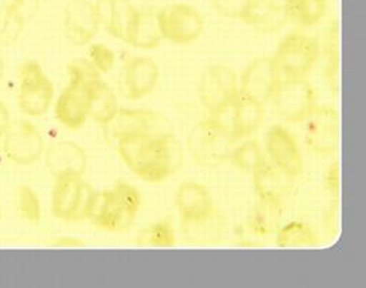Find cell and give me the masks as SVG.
Instances as JSON below:
<instances>
[{"instance_id": "cell-1", "label": "cell", "mask_w": 366, "mask_h": 288, "mask_svg": "<svg viewBox=\"0 0 366 288\" xmlns=\"http://www.w3.org/2000/svg\"><path fill=\"white\" fill-rule=\"evenodd\" d=\"M117 150L129 169L148 183H162L183 163V150L169 134H139L117 141Z\"/></svg>"}, {"instance_id": "cell-2", "label": "cell", "mask_w": 366, "mask_h": 288, "mask_svg": "<svg viewBox=\"0 0 366 288\" xmlns=\"http://www.w3.org/2000/svg\"><path fill=\"white\" fill-rule=\"evenodd\" d=\"M141 202L137 189L120 182L113 189L96 192L86 220L107 232H127L137 220Z\"/></svg>"}, {"instance_id": "cell-3", "label": "cell", "mask_w": 366, "mask_h": 288, "mask_svg": "<svg viewBox=\"0 0 366 288\" xmlns=\"http://www.w3.org/2000/svg\"><path fill=\"white\" fill-rule=\"evenodd\" d=\"M235 143L231 127L214 117L199 121L187 137L193 160L204 168H217L229 160Z\"/></svg>"}, {"instance_id": "cell-4", "label": "cell", "mask_w": 366, "mask_h": 288, "mask_svg": "<svg viewBox=\"0 0 366 288\" xmlns=\"http://www.w3.org/2000/svg\"><path fill=\"white\" fill-rule=\"evenodd\" d=\"M197 91L202 106L217 118L229 111L239 95L238 76L227 65H212L203 72Z\"/></svg>"}, {"instance_id": "cell-5", "label": "cell", "mask_w": 366, "mask_h": 288, "mask_svg": "<svg viewBox=\"0 0 366 288\" xmlns=\"http://www.w3.org/2000/svg\"><path fill=\"white\" fill-rule=\"evenodd\" d=\"M320 58L319 41L307 34H287L274 52V61L285 78H307Z\"/></svg>"}, {"instance_id": "cell-6", "label": "cell", "mask_w": 366, "mask_h": 288, "mask_svg": "<svg viewBox=\"0 0 366 288\" xmlns=\"http://www.w3.org/2000/svg\"><path fill=\"white\" fill-rule=\"evenodd\" d=\"M271 101L279 117L289 123H303L317 108L319 95L307 78H285Z\"/></svg>"}, {"instance_id": "cell-7", "label": "cell", "mask_w": 366, "mask_h": 288, "mask_svg": "<svg viewBox=\"0 0 366 288\" xmlns=\"http://www.w3.org/2000/svg\"><path fill=\"white\" fill-rule=\"evenodd\" d=\"M155 16L162 38L178 46L193 44L204 31V17L192 4H169Z\"/></svg>"}, {"instance_id": "cell-8", "label": "cell", "mask_w": 366, "mask_h": 288, "mask_svg": "<svg viewBox=\"0 0 366 288\" xmlns=\"http://www.w3.org/2000/svg\"><path fill=\"white\" fill-rule=\"evenodd\" d=\"M52 192V212L56 218L68 222L86 220L94 189L82 178L65 176L55 179Z\"/></svg>"}, {"instance_id": "cell-9", "label": "cell", "mask_w": 366, "mask_h": 288, "mask_svg": "<svg viewBox=\"0 0 366 288\" xmlns=\"http://www.w3.org/2000/svg\"><path fill=\"white\" fill-rule=\"evenodd\" d=\"M54 85L36 61H29L20 68L19 108L29 117H41L54 100Z\"/></svg>"}, {"instance_id": "cell-10", "label": "cell", "mask_w": 366, "mask_h": 288, "mask_svg": "<svg viewBox=\"0 0 366 288\" xmlns=\"http://www.w3.org/2000/svg\"><path fill=\"white\" fill-rule=\"evenodd\" d=\"M46 150V145L39 128L29 120L11 123L3 137V152L6 158L20 166L39 162Z\"/></svg>"}, {"instance_id": "cell-11", "label": "cell", "mask_w": 366, "mask_h": 288, "mask_svg": "<svg viewBox=\"0 0 366 288\" xmlns=\"http://www.w3.org/2000/svg\"><path fill=\"white\" fill-rule=\"evenodd\" d=\"M265 146L271 163L290 180L297 179L303 173V156L296 137L283 125L269 128Z\"/></svg>"}, {"instance_id": "cell-12", "label": "cell", "mask_w": 366, "mask_h": 288, "mask_svg": "<svg viewBox=\"0 0 366 288\" xmlns=\"http://www.w3.org/2000/svg\"><path fill=\"white\" fill-rule=\"evenodd\" d=\"M307 148L322 158L335 153L338 146V114L332 107L317 106L303 121Z\"/></svg>"}, {"instance_id": "cell-13", "label": "cell", "mask_w": 366, "mask_h": 288, "mask_svg": "<svg viewBox=\"0 0 366 288\" xmlns=\"http://www.w3.org/2000/svg\"><path fill=\"white\" fill-rule=\"evenodd\" d=\"M100 24L117 40L132 46L137 30L139 10L130 0H97Z\"/></svg>"}, {"instance_id": "cell-14", "label": "cell", "mask_w": 366, "mask_h": 288, "mask_svg": "<svg viewBox=\"0 0 366 288\" xmlns=\"http://www.w3.org/2000/svg\"><path fill=\"white\" fill-rule=\"evenodd\" d=\"M282 82V73L274 58L261 56L254 59L242 72L239 93L268 103Z\"/></svg>"}, {"instance_id": "cell-15", "label": "cell", "mask_w": 366, "mask_h": 288, "mask_svg": "<svg viewBox=\"0 0 366 288\" xmlns=\"http://www.w3.org/2000/svg\"><path fill=\"white\" fill-rule=\"evenodd\" d=\"M64 31L68 41L76 47L88 46L100 30L96 6L88 0H72L64 9Z\"/></svg>"}, {"instance_id": "cell-16", "label": "cell", "mask_w": 366, "mask_h": 288, "mask_svg": "<svg viewBox=\"0 0 366 288\" xmlns=\"http://www.w3.org/2000/svg\"><path fill=\"white\" fill-rule=\"evenodd\" d=\"M46 168L55 178L76 176L84 178L88 169V156L85 149L74 141H56L44 150Z\"/></svg>"}, {"instance_id": "cell-17", "label": "cell", "mask_w": 366, "mask_h": 288, "mask_svg": "<svg viewBox=\"0 0 366 288\" xmlns=\"http://www.w3.org/2000/svg\"><path fill=\"white\" fill-rule=\"evenodd\" d=\"M159 82V66L148 56H134L129 59L122 72V88L124 96L139 100L151 95Z\"/></svg>"}, {"instance_id": "cell-18", "label": "cell", "mask_w": 366, "mask_h": 288, "mask_svg": "<svg viewBox=\"0 0 366 288\" xmlns=\"http://www.w3.org/2000/svg\"><path fill=\"white\" fill-rule=\"evenodd\" d=\"M175 205L184 224L199 225L214 214V200L209 189L197 182H184L175 194Z\"/></svg>"}, {"instance_id": "cell-19", "label": "cell", "mask_w": 366, "mask_h": 288, "mask_svg": "<svg viewBox=\"0 0 366 288\" xmlns=\"http://www.w3.org/2000/svg\"><path fill=\"white\" fill-rule=\"evenodd\" d=\"M91 113V91L79 85L68 83L55 104L56 120L68 130L82 128Z\"/></svg>"}, {"instance_id": "cell-20", "label": "cell", "mask_w": 366, "mask_h": 288, "mask_svg": "<svg viewBox=\"0 0 366 288\" xmlns=\"http://www.w3.org/2000/svg\"><path fill=\"white\" fill-rule=\"evenodd\" d=\"M161 117L154 111L124 108L117 111L113 120L106 125L112 138L122 140L139 134H158L157 128Z\"/></svg>"}, {"instance_id": "cell-21", "label": "cell", "mask_w": 366, "mask_h": 288, "mask_svg": "<svg viewBox=\"0 0 366 288\" xmlns=\"http://www.w3.org/2000/svg\"><path fill=\"white\" fill-rule=\"evenodd\" d=\"M231 131L235 141L251 137L265 121V104L252 97L239 93L234 104Z\"/></svg>"}, {"instance_id": "cell-22", "label": "cell", "mask_w": 366, "mask_h": 288, "mask_svg": "<svg viewBox=\"0 0 366 288\" xmlns=\"http://www.w3.org/2000/svg\"><path fill=\"white\" fill-rule=\"evenodd\" d=\"M257 198L276 204H283L289 192V178L276 169L267 159L252 172Z\"/></svg>"}, {"instance_id": "cell-23", "label": "cell", "mask_w": 366, "mask_h": 288, "mask_svg": "<svg viewBox=\"0 0 366 288\" xmlns=\"http://www.w3.org/2000/svg\"><path fill=\"white\" fill-rule=\"evenodd\" d=\"M285 20L283 6L274 0H254L244 21L261 31H274L285 24Z\"/></svg>"}, {"instance_id": "cell-24", "label": "cell", "mask_w": 366, "mask_h": 288, "mask_svg": "<svg viewBox=\"0 0 366 288\" xmlns=\"http://www.w3.org/2000/svg\"><path fill=\"white\" fill-rule=\"evenodd\" d=\"M280 211L282 205L269 201H262L257 198L255 205L252 207L249 217H248V225L251 231L258 237H269L279 230V221H280Z\"/></svg>"}, {"instance_id": "cell-25", "label": "cell", "mask_w": 366, "mask_h": 288, "mask_svg": "<svg viewBox=\"0 0 366 288\" xmlns=\"http://www.w3.org/2000/svg\"><path fill=\"white\" fill-rule=\"evenodd\" d=\"M283 11L295 24L312 27L325 16L327 0H285Z\"/></svg>"}, {"instance_id": "cell-26", "label": "cell", "mask_w": 366, "mask_h": 288, "mask_svg": "<svg viewBox=\"0 0 366 288\" xmlns=\"http://www.w3.org/2000/svg\"><path fill=\"white\" fill-rule=\"evenodd\" d=\"M117 111H119L117 97L110 89V86L102 81L91 91L89 117H92L97 124L106 127L117 114Z\"/></svg>"}, {"instance_id": "cell-27", "label": "cell", "mask_w": 366, "mask_h": 288, "mask_svg": "<svg viewBox=\"0 0 366 288\" xmlns=\"http://www.w3.org/2000/svg\"><path fill=\"white\" fill-rule=\"evenodd\" d=\"M276 245L279 247H300V246H316L319 237L316 231L306 222L293 221L277 230Z\"/></svg>"}, {"instance_id": "cell-28", "label": "cell", "mask_w": 366, "mask_h": 288, "mask_svg": "<svg viewBox=\"0 0 366 288\" xmlns=\"http://www.w3.org/2000/svg\"><path fill=\"white\" fill-rule=\"evenodd\" d=\"M136 243L139 246L174 247L177 245L175 228L169 220L157 221L139 232Z\"/></svg>"}, {"instance_id": "cell-29", "label": "cell", "mask_w": 366, "mask_h": 288, "mask_svg": "<svg viewBox=\"0 0 366 288\" xmlns=\"http://www.w3.org/2000/svg\"><path fill=\"white\" fill-rule=\"evenodd\" d=\"M26 26V19L14 9L0 4V47L14 46Z\"/></svg>"}, {"instance_id": "cell-30", "label": "cell", "mask_w": 366, "mask_h": 288, "mask_svg": "<svg viewBox=\"0 0 366 288\" xmlns=\"http://www.w3.org/2000/svg\"><path fill=\"white\" fill-rule=\"evenodd\" d=\"M162 36L157 23V16L151 11H139L137 30L132 46L136 48L154 49L159 47Z\"/></svg>"}, {"instance_id": "cell-31", "label": "cell", "mask_w": 366, "mask_h": 288, "mask_svg": "<svg viewBox=\"0 0 366 288\" xmlns=\"http://www.w3.org/2000/svg\"><path fill=\"white\" fill-rule=\"evenodd\" d=\"M265 159L267 158L264 155L262 146L257 140H249L234 148L229 158L231 163L237 169H239L241 172H249V173H252Z\"/></svg>"}, {"instance_id": "cell-32", "label": "cell", "mask_w": 366, "mask_h": 288, "mask_svg": "<svg viewBox=\"0 0 366 288\" xmlns=\"http://www.w3.org/2000/svg\"><path fill=\"white\" fill-rule=\"evenodd\" d=\"M17 210L23 220L33 225H39L41 221V202L39 194L30 186H20L16 195Z\"/></svg>"}, {"instance_id": "cell-33", "label": "cell", "mask_w": 366, "mask_h": 288, "mask_svg": "<svg viewBox=\"0 0 366 288\" xmlns=\"http://www.w3.org/2000/svg\"><path fill=\"white\" fill-rule=\"evenodd\" d=\"M68 75H69V83L79 85L89 91L102 82L100 72L92 65L89 59H85V58L74 59L68 66Z\"/></svg>"}, {"instance_id": "cell-34", "label": "cell", "mask_w": 366, "mask_h": 288, "mask_svg": "<svg viewBox=\"0 0 366 288\" xmlns=\"http://www.w3.org/2000/svg\"><path fill=\"white\" fill-rule=\"evenodd\" d=\"M212 6L224 17L245 20L254 0H210Z\"/></svg>"}, {"instance_id": "cell-35", "label": "cell", "mask_w": 366, "mask_h": 288, "mask_svg": "<svg viewBox=\"0 0 366 288\" xmlns=\"http://www.w3.org/2000/svg\"><path fill=\"white\" fill-rule=\"evenodd\" d=\"M88 55H89L88 59L91 61L92 65L100 73H106L114 66V62H116L114 52H113V49L109 48L104 44H93L89 48Z\"/></svg>"}, {"instance_id": "cell-36", "label": "cell", "mask_w": 366, "mask_h": 288, "mask_svg": "<svg viewBox=\"0 0 366 288\" xmlns=\"http://www.w3.org/2000/svg\"><path fill=\"white\" fill-rule=\"evenodd\" d=\"M324 185H325V190L337 200L338 194H340V165H338V162L331 163L330 168L327 169L325 176H324Z\"/></svg>"}, {"instance_id": "cell-37", "label": "cell", "mask_w": 366, "mask_h": 288, "mask_svg": "<svg viewBox=\"0 0 366 288\" xmlns=\"http://www.w3.org/2000/svg\"><path fill=\"white\" fill-rule=\"evenodd\" d=\"M1 4L17 10L24 19L34 16L39 10V0H1Z\"/></svg>"}, {"instance_id": "cell-38", "label": "cell", "mask_w": 366, "mask_h": 288, "mask_svg": "<svg viewBox=\"0 0 366 288\" xmlns=\"http://www.w3.org/2000/svg\"><path fill=\"white\" fill-rule=\"evenodd\" d=\"M10 124H11V117H10L9 108H7V106L0 100V138L4 137V134L7 133Z\"/></svg>"}, {"instance_id": "cell-39", "label": "cell", "mask_w": 366, "mask_h": 288, "mask_svg": "<svg viewBox=\"0 0 366 288\" xmlns=\"http://www.w3.org/2000/svg\"><path fill=\"white\" fill-rule=\"evenodd\" d=\"M55 246H62V247H76V246H84V240H75V238H66V237H62L59 240H55L52 242Z\"/></svg>"}, {"instance_id": "cell-40", "label": "cell", "mask_w": 366, "mask_h": 288, "mask_svg": "<svg viewBox=\"0 0 366 288\" xmlns=\"http://www.w3.org/2000/svg\"><path fill=\"white\" fill-rule=\"evenodd\" d=\"M3 71H4V63H3V61H1V58H0V79H1V76H3Z\"/></svg>"}, {"instance_id": "cell-41", "label": "cell", "mask_w": 366, "mask_h": 288, "mask_svg": "<svg viewBox=\"0 0 366 288\" xmlns=\"http://www.w3.org/2000/svg\"><path fill=\"white\" fill-rule=\"evenodd\" d=\"M0 218H1V215H0Z\"/></svg>"}]
</instances>
